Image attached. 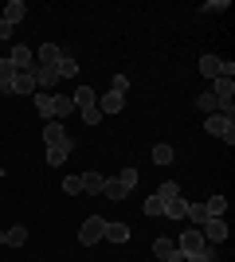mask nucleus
<instances>
[{
    "label": "nucleus",
    "mask_w": 235,
    "mask_h": 262,
    "mask_svg": "<svg viewBox=\"0 0 235 262\" xmlns=\"http://www.w3.org/2000/svg\"><path fill=\"white\" fill-rule=\"evenodd\" d=\"M184 211H188V200H165V211H161V215L165 219H173V223H177V219H184Z\"/></svg>",
    "instance_id": "f3484780"
},
{
    "label": "nucleus",
    "mask_w": 235,
    "mask_h": 262,
    "mask_svg": "<svg viewBox=\"0 0 235 262\" xmlns=\"http://www.w3.org/2000/svg\"><path fill=\"white\" fill-rule=\"evenodd\" d=\"M153 254H157L161 262H165V258H173V254H180V251H177V239H168V235H161V239L153 243Z\"/></svg>",
    "instance_id": "a211bd4d"
},
{
    "label": "nucleus",
    "mask_w": 235,
    "mask_h": 262,
    "mask_svg": "<svg viewBox=\"0 0 235 262\" xmlns=\"http://www.w3.org/2000/svg\"><path fill=\"white\" fill-rule=\"evenodd\" d=\"M24 16H28V4H24V0H8V4H4V12H0V20H8L12 28H16Z\"/></svg>",
    "instance_id": "ddd939ff"
},
{
    "label": "nucleus",
    "mask_w": 235,
    "mask_h": 262,
    "mask_svg": "<svg viewBox=\"0 0 235 262\" xmlns=\"http://www.w3.org/2000/svg\"><path fill=\"white\" fill-rule=\"evenodd\" d=\"M177 251H180V258H192V254H200V251H204V235H200V227L180 231V235H177Z\"/></svg>",
    "instance_id": "f03ea898"
},
{
    "label": "nucleus",
    "mask_w": 235,
    "mask_h": 262,
    "mask_svg": "<svg viewBox=\"0 0 235 262\" xmlns=\"http://www.w3.org/2000/svg\"><path fill=\"white\" fill-rule=\"evenodd\" d=\"M141 211H145L149 219H157V215H161V211H165V200H161V196H157V192H153V196H149L145 204H141Z\"/></svg>",
    "instance_id": "bb28decb"
},
{
    "label": "nucleus",
    "mask_w": 235,
    "mask_h": 262,
    "mask_svg": "<svg viewBox=\"0 0 235 262\" xmlns=\"http://www.w3.org/2000/svg\"><path fill=\"white\" fill-rule=\"evenodd\" d=\"M63 192H67V196H78V192H82V176H67V180H63Z\"/></svg>",
    "instance_id": "2f4dec72"
},
{
    "label": "nucleus",
    "mask_w": 235,
    "mask_h": 262,
    "mask_svg": "<svg viewBox=\"0 0 235 262\" xmlns=\"http://www.w3.org/2000/svg\"><path fill=\"white\" fill-rule=\"evenodd\" d=\"M71 102H75L78 110H87V106H94V102H98V94H94L90 86H78V90H75V98H71Z\"/></svg>",
    "instance_id": "393cba45"
},
{
    "label": "nucleus",
    "mask_w": 235,
    "mask_h": 262,
    "mask_svg": "<svg viewBox=\"0 0 235 262\" xmlns=\"http://www.w3.org/2000/svg\"><path fill=\"white\" fill-rule=\"evenodd\" d=\"M227 8H231L227 0H212V4H204V12H208V16H220V12H227Z\"/></svg>",
    "instance_id": "72a5a7b5"
},
{
    "label": "nucleus",
    "mask_w": 235,
    "mask_h": 262,
    "mask_svg": "<svg viewBox=\"0 0 235 262\" xmlns=\"http://www.w3.org/2000/svg\"><path fill=\"white\" fill-rule=\"evenodd\" d=\"M102 184H106V176H102V172H82V192L102 196Z\"/></svg>",
    "instance_id": "6ab92c4d"
},
{
    "label": "nucleus",
    "mask_w": 235,
    "mask_h": 262,
    "mask_svg": "<svg viewBox=\"0 0 235 262\" xmlns=\"http://www.w3.org/2000/svg\"><path fill=\"white\" fill-rule=\"evenodd\" d=\"M75 110V102H71V94H51V121H63Z\"/></svg>",
    "instance_id": "f8f14e48"
},
{
    "label": "nucleus",
    "mask_w": 235,
    "mask_h": 262,
    "mask_svg": "<svg viewBox=\"0 0 235 262\" xmlns=\"http://www.w3.org/2000/svg\"><path fill=\"white\" fill-rule=\"evenodd\" d=\"M204 211H208V219H220L227 211V196H208L204 200Z\"/></svg>",
    "instance_id": "412c9836"
},
{
    "label": "nucleus",
    "mask_w": 235,
    "mask_h": 262,
    "mask_svg": "<svg viewBox=\"0 0 235 262\" xmlns=\"http://www.w3.org/2000/svg\"><path fill=\"white\" fill-rule=\"evenodd\" d=\"M130 235H134V231L125 227V223H110V219H106V227H102V239L106 243H130Z\"/></svg>",
    "instance_id": "9d476101"
},
{
    "label": "nucleus",
    "mask_w": 235,
    "mask_h": 262,
    "mask_svg": "<svg viewBox=\"0 0 235 262\" xmlns=\"http://www.w3.org/2000/svg\"><path fill=\"white\" fill-rule=\"evenodd\" d=\"M212 98L220 102V106H227V102L235 98V78H224V75L212 78Z\"/></svg>",
    "instance_id": "39448f33"
},
{
    "label": "nucleus",
    "mask_w": 235,
    "mask_h": 262,
    "mask_svg": "<svg viewBox=\"0 0 235 262\" xmlns=\"http://www.w3.org/2000/svg\"><path fill=\"white\" fill-rule=\"evenodd\" d=\"M200 75L204 78H220V67H224V59H220V55H200Z\"/></svg>",
    "instance_id": "2eb2a0df"
},
{
    "label": "nucleus",
    "mask_w": 235,
    "mask_h": 262,
    "mask_svg": "<svg viewBox=\"0 0 235 262\" xmlns=\"http://www.w3.org/2000/svg\"><path fill=\"white\" fill-rule=\"evenodd\" d=\"M82 121H87V125H98V121H102V110L98 106H87V110H82Z\"/></svg>",
    "instance_id": "473e14b6"
},
{
    "label": "nucleus",
    "mask_w": 235,
    "mask_h": 262,
    "mask_svg": "<svg viewBox=\"0 0 235 262\" xmlns=\"http://www.w3.org/2000/svg\"><path fill=\"white\" fill-rule=\"evenodd\" d=\"M173 157H177V153H173L168 145H157V149H153V161L157 164H173Z\"/></svg>",
    "instance_id": "7c9ffc66"
},
{
    "label": "nucleus",
    "mask_w": 235,
    "mask_h": 262,
    "mask_svg": "<svg viewBox=\"0 0 235 262\" xmlns=\"http://www.w3.org/2000/svg\"><path fill=\"white\" fill-rule=\"evenodd\" d=\"M204 129L212 133V137H224L227 145L235 141V118H224V114H212V118H204Z\"/></svg>",
    "instance_id": "f257e3e1"
},
{
    "label": "nucleus",
    "mask_w": 235,
    "mask_h": 262,
    "mask_svg": "<svg viewBox=\"0 0 235 262\" xmlns=\"http://www.w3.org/2000/svg\"><path fill=\"white\" fill-rule=\"evenodd\" d=\"M196 110H200L204 118H212V114H220V102L212 98V90H208V94H200V98H196Z\"/></svg>",
    "instance_id": "b1692460"
},
{
    "label": "nucleus",
    "mask_w": 235,
    "mask_h": 262,
    "mask_svg": "<svg viewBox=\"0 0 235 262\" xmlns=\"http://www.w3.org/2000/svg\"><path fill=\"white\" fill-rule=\"evenodd\" d=\"M184 219H192V227H204V223H208V211H204V204H188Z\"/></svg>",
    "instance_id": "a878e982"
},
{
    "label": "nucleus",
    "mask_w": 235,
    "mask_h": 262,
    "mask_svg": "<svg viewBox=\"0 0 235 262\" xmlns=\"http://www.w3.org/2000/svg\"><path fill=\"white\" fill-rule=\"evenodd\" d=\"M12 78H16V67H12L8 59H0V90H4V94H12Z\"/></svg>",
    "instance_id": "5701e85b"
},
{
    "label": "nucleus",
    "mask_w": 235,
    "mask_h": 262,
    "mask_svg": "<svg viewBox=\"0 0 235 262\" xmlns=\"http://www.w3.org/2000/svg\"><path fill=\"white\" fill-rule=\"evenodd\" d=\"M157 196H161V200H177L180 184H177V180H165V184H157Z\"/></svg>",
    "instance_id": "c756f323"
},
{
    "label": "nucleus",
    "mask_w": 235,
    "mask_h": 262,
    "mask_svg": "<svg viewBox=\"0 0 235 262\" xmlns=\"http://www.w3.org/2000/svg\"><path fill=\"white\" fill-rule=\"evenodd\" d=\"M118 180H122L125 188H137V172H134V168H122V172H118Z\"/></svg>",
    "instance_id": "c9c22d12"
},
{
    "label": "nucleus",
    "mask_w": 235,
    "mask_h": 262,
    "mask_svg": "<svg viewBox=\"0 0 235 262\" xmlns=\"http://www.w3.org/2000/svg\"><path fill=\"white\" fill-rule=\"evenodd\" d=\"M59 82L55 71H47V67H35V90H44V94H51V86Z\"/></svg>",
    "instance_id": "dca6fc26"
},
{
    "label": "nucleus",
    "mask_w": 235,
    "mask_h": 262,
    "mask_svg": "<svg viewBox=\"0 0 235 262\" xmlns=\"http://www.w3.org/2000/svg\"><path fill=\"white\" fill-rule=\"evenodd\" d=\"M59 63H63V51H59V43H39V63H35V67H47V71H55Z\"/></svg>",
    "instance_id": "6e6552de"
},
{
    "label": "nucleus",
    "mask_w": 235,
    "mask_h": 262,
    "mask_svg": "<svg viewBox=\"0 0 235 262\" xmlns=\"http://www.w3.org/2000/svg\"><path fill=\"white\" fill-rule=\"evenodd\" d=\"M165 262H184V258H180V254H173V258H165Z\"/></svg>",
    "instance_id": "58836bf2"
},
{
    "label": "nucleus",
    "mask_w": 235,
    "mask_h": 262,
    "mask_svg": "<svg viewBox=\"0 0 235 262\" xmlns=\"http://www.w3.org/2000/svg\"><path fill=\"white\" fill-rule=\"evenodd\" d=\"M102 227H106L102 215H87L82 219V231H78V243H82V247H94V243L102 239Z\"/></svg>",
    "instance_id": "7ed1b4c3"
},
{
    "label": "nucleus",
    "mask_w": 235,
    "mask_h": 262,
    "mask_svg": "<svg viewBox=\"0 0 235 262\" xmlns=\"http://www.w3.org/2000/svg\"><path fill=\"white\" fill-rule=\"evenodd\" d=\"M98 110H102V114H122V110H125V94L106 90V94H102V102H98Z\"/></svg>",
    "instance_id": "9b49d317"
},
{
    "label": "nucleus",
    "mask_w": 235,
    "mask_h": 262,
    "mask_svg": "<svg viewBox=\"0 0 235 262\" xmlns=\"http://www.w3.org/2000/svg\"><path fill=\"white\" fill-rule=\"evenodd\" d=\"M12 94H35V67L16 71V78H12Z\"/></svg>",
    "instance_id": "423d86ee"
},
{
    "label": "nucleus",
    "mask_w": 235,
    "mask_h": 262,
    "mask_svg": "<svg viewBox=\"0 0 235 262\" xmlns=\"http://www.w3.org/2000/svg\"><path fill=\"white\" fill-rule=\"evenodd\" d=\"M55 75H59V78H75V75H78V63L71 59V55H63V63L55 67Z\"/></svg>",
    "instance_id": "cd10ccee"
},
{
    "label": "nucleus",
    "mask_w": 235,
    "mask_h": 262,
    "mask_svg": "<svg viewBox=\"0 0 235 262\" xmlns=\"http://www.w3.org/2000/svg\"><path fill=\"white\" fill-rule=\"evenodd\" d=\"M8 39H12V24L0 20V43H8Z\"/></svg>",
    "instance_id": "e433bc0d"
},
{
    "label": "nucleus",
    "mask_w": 235,
    "mask_h": 262,
    "mask_svg": "<svg viewBox=\"0 0 235 262\" xmlns=\"http://www.w3.org/2000/svg\"><path fill=\"white\" fill-rule=\"evenodd\" d=\"M8 63L16 67V71H28V67H35V59H32V47H24V43H16L8 51Z\"/></svg>",
    "instance_id": "1a4fd4ad"
},
{
    "label": "nucleus",
    "mask_w": 235,
    "mask_h": 262,
    "mask_svg": "<svg viewBox=\"0 0 235 262\" xmlns=\"http://www.w3.org/2000/svg\"><path fill=\"white\" fill-rule=\"evenodd\" d=\"M4 235V247H24L28 243V227H8V231H0Z\"/></svg>",
    "instance_id": "4be33fe9"
},
{
    "label": "nucleus",
    "mask_w": 235,
    "mask_h": 262,
    "mask_svg": "<svg viewBox=\"0 0 235 262\" xmlns=\"http://www.w3.org/2000/svg\"><path fill=\"white\" fill-rule=\"evenodd\" d=\"M71 141V133L63 129V121H47L44 125V145L51 149V145H67Z\"/></svg>",
    "instance_id": "0eeeda50"
},
{
    "label": "nucleus",
    "mask_w": 235,
    "mask_h": 262,
    "mask_svg": "<svg viewBox=\"0 0 235 262\" xmlns=\"http://www.w3.org/2000/svg\"><path fill=\"white\" fill-rule=\"evenodd\" d=\"M102 196L114 200V204H122V200H130V188H125L122 180H106V184H102Z\"/></svg>",
    "instance_id": "4468645a"
},
{
    "label": "nucleus",
    "mask_w": 235,
    "mask_h": 262,
    "mask_svg": "<svg viewBox=\"0 0 235 262\" xmlns=\"http://www.w3.org/2000/svg\"><path fill=\"white\" fill-rule=\"evenodd\" d=\"M184 262H208V258H204V254H192V258H184Z\"/></svg>",
    "instance_id": "4c0bfd02"
},
{
    "label": "nucleus",
    "mask_w": 235,
    "mask_h": 262,
    "mask_svg": "<svg viewBox=\"0 0 235 262\" xmlns=\"http://www.w3.org/2000/svg\"><path fill=\"white\" fill-rule=\"evenodd\" d=\"M110 90H118V94H125V90H130V75H114Z\"/></svg>",
    "instance_id": "f704fd0d"
},
{
    "label": "nucleus",
    "mask_w": 235,
    "mask_h": 262,
    "mask_svg": "<svg viewBox=\"0 0 235 262\" xmlns=\"http://www.w3.org/2000/svg\"><path fill=\"white\" fill-rule=\"evenodd\" d=\"M35 110H39V118H47V121H51V94L35 90Z\"/></svg>",
    "instance_id": "c85d7f7f"
},
{
    "label": "nucleus",
    "mask_w": 235,
    "mask_h": 262,
    "mask_svg": "<svg viewBox=\"0 0 235 262\" xmlns=\"http://www.w3.org/2000/svg\"><path fill=\"white\" fill-rule=\"evenodd\" d=\"M200 235H204V243H227V219L220 215V219H208L200 227Z\"/></svg>",
    "instance_id": "20e7f679"
},
{
    "label": "nucleus",
    "mask_w": 235,
    "mask_h": 262,
    "mask_svg": "<svg viewBox=\"0 0 235 262\" xmlns=\"http://www.w3.org/2000/svg\"><path fill=\"white\" fill-rule=\"evenodd\" d=\"M71 149H75V141H67V145H51V149H47V164H67Z\"/></svg>",
    "instance_id": "aec40b11"
}]
</instances>
